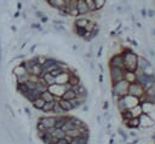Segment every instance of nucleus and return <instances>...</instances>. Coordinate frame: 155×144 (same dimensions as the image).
<instances>
[{
	"mask_svg": "<svg viewBox=\"0 0 155 144\" xmlns=\"http://www.w3.org/2000/svg\"><path fill=\"white\" fill-rule=\"evenodd\" d=\"M138 68L142 69L144 73L147 74H154L153 70V64L150 63V61L144 57V56H138Z\"/></svg>",
	"mask_w": 155,
	"mask_h": 144,
	"instance_id": "5",
	"label": "nucleus"
},
{
	"mask_svg": "<svg viewBox=\"0 0 155 144\" xmlns=\"http://www.w3.org/2000/svg\"><path fill=\"white\" fill-rule=\"evenodd\" d=\"M41 80L47 85V86H51V85H53V83H56V77H53L50 73H46V74H44L42 76H41Z\"/></svg>",
	"mask_w": 155,
	"mask_h": 144,
	"instance_id": "17",
	"label": "nucleus"
},
{
	"mask_svg": "<svg viewBox=\"0 0 155 144\" xmlns=\"http://www.w3.org/2000/svg\"><path fill=\"white\" fill-rule=\"evenodd\" d=\"M109 67H119V68H124V53L122 52H117L115 54L111 56V58L109 59Z\"/></svg>",
	"mask_w": 155,
	"mask_h": 144,
	"instance_id": "8",
	"label": "nucleus"
},
{
	"mask_svg": "<svg viewBox=\"0 0 155 144\" xmlns=\"http://www.w3.org/2000/svg\"><path fill=\"white\" fill-rule=\"evenodd\" d=\"M45 1H46V2H47V1H48V0H45Z\"/></svg>",
	"mask_w": 155,
	"mask_h": 144,
	"instance_id": "50",
	"label": "nucleus"
},
{
	"mask_svg": "<svg viewBox=\"0 0 155 144\" xmlns=\"http://www.w3.org/2000/svg\"><path fill=\"white\" fill-rule=\"evenodd\" d=\"M71 142V138H69L68 136H65L64 138H59L56 140V144H70Z\"/></svg>",
	"mask_w": 155,
	"mask_h": 144,
	"instance_id": "32",
	"label": "nucleus"
},
{
	"mask_svg": "<svg viewBox=\"0 0 155 144\" xmlns=\"http://www.w3.org/2000/svg\"><path fill=\"white\" fill-rule=\"evenodd\" d=\"M75 97H76V93H75V91L73 88H67L62 94V98L67 99V100H73Z\"/></svg>",
	"mask_w": 155,
	"mask_h": 144,
	"instance_id": "16",
	"label": "nucleus"
},
{
	"mask_svg": "<svg viewBox=\"0 0 155 144\" xmlns=\"http://www.w3.org/2000/svg\"><path fill=\"white\" fill-rule=\"evenodd\" d=\"M98 67H99V69H101V71L103 73V71H104V69H103V67H102V64H98Z\"/></svg>",
	"mask_w": 155,
	"mask_h": 144,
	"instance_id": "46",
	"label": "nucleus"
},
{
	"mask_svg": "<svg viewBox=\"0 0 155 144\" xmlns=\"http://www.w3.org/2000/svg\"><path fill=\"white\" fill-rule=\"evenodd\" d=\"M56 125V116H44L38 120V131L45 132L47 128L54 127Z\"/></svg>",
	"mask_w": 155,
	"mask_h": 144,
	"instance_id": "3",
	"label": "nucleus"
},
{
	"mask_svg": "<svg viewBox=\"0 0 155 144\" xmlns=\"http://www.w3.org/2000/svg\"><path fill=\"white\" fill-rule=\"evenodd\" d=\"M65 136H68L69 138H76V137H79V136H81V132H80V129L79 128H73V129H69V131H67L65 132Z\"/></svg>",
	"mask_w": 155,
	"mask_h": 144,
	"instance_id": "23",
	"label": "nucleus"
},
{
	"mask_svg": "<svg viewBox=\"0 0 155 144\" xmlns=\"http://www.w3.org/2000/svg\"><path fill=\"white\" fill-rule=\"evenodd\" d=\"M128 110H130V113H131L132 117H139V116L143 114L142 104H138V105H136V106H133V108H130Z\"/></svg>",
	"mask_w": 155,
	"mask_h": 144,
	"instance_id": "15",
	"label": "nucleus"
},
{
	"mask_svg": "<svg viewBox=\"0 0 155 144\" xmlns=\"http://www.w3.org/2000/svg\"><path fill=\"white\" fill-rule=\"evenodd\" d=\"M17 7H18V10H21V8H22V4L18 2V4H17Z\"/></svg>",
	"mask_w": 155,
	"mask_h": 144,
	"instance_id": "45",
	"label": "nucleus"
},
{
	"mask_svg": "<svg viewBox=\"0 0 155 144\" xmlns=\"http://www.w3.org/2000/svg\"><path fill=\"white\" fill-rule=\"evenodd\" d=\"M27 73H28V71H27V69L24 68L23 64H19V65L15 67V69H13V74L16 75V77L22 76V75H24V74H27Z\"/></svg>",
	"mask_w": 155,
	"mask_h": 144,
	"instance_id": "18",
	"label": "nucleus"
},
{
	"mask_svg": "<svg viewBox=\"0 0 155 144\" xmlns=\"http://www.w3.org/2000/svg\"><path fill=\"white\" fill-rule=\"evenodd\" d=\"M108 106H109V104H108V102H105L104 105H103V108H104V109H108Z\"/></svg>",
	"mask_w": 155,
	"mask_h": 144,
	"instance_id": "43",
	"label": "nucleus"
},
{
	"mask_svg": "<svg viewBox=\"0 0 155 144\" xmlns=\"http://www.w3.org/2000/svg\"><path fill=\"white\" fill-rule=\"evenodd\" d=\"M122 98H124V102H125V105H126V108H127V109L133 108V106H136V105L140 104L139 98L133 97V96H131V94H127V96H125V97H122Z\"/></svg>",
	"mask_w": 155,
	"mask_h": 144,
	"instance_id": "9",
	"label": "nucleus"
},
{
	"mask_svg": "<svg viewBox=\"0 0 155 144\" xmlns=\"http://www.w3.org/2000/svg\"><path fill=\"white\" fill-rule=\"evenodd\" d=\"M121 52L124 53V65H125V70L136 71V69L138 68V54L134 53L130 47H124Z\"/></svg>",
	"mask_w": 155,
	"mask_h": 144,
	"instance_id": "1",
	"label": "nucleus"
},
{
	"mask_svg": "<svg viewBox=\"0 0 155 144\" xmlns=\"http://www.w3.org/2000/svg\"><path fill=\"white\" fill-rule=\"evenodd\" d=\"M153 142H154V143H155V134H154V136H153Z\"/></svg>",
	"mask_w": 155,
	"mask_h": 144,
	"instance_id": "49",
	"label": "nucleus"
},
{
	"mask_svg": "<svg viewBox=\"0 0 155 144\" xmlns=\"http://www.w3.org/2000/svg\"><path fill=\"white\" fill-rule=\"evenodd\" d=\"M82 109H84V110L86 111V110H88V106H86V105H84V106H82Z\"/></svg>",
	"mask_w": 155,
	"mask_h": 144,
	"instance_id": "48",
	"label": "nucleus"
},
{
	"mask_svg": "<svg viewBox=\"0 0 155 144\" xmlns=\"http://www.w3.org/2000/svg\"><path fill=\"white\" fill-rule=\"evenodd\" d=\"M128 87H130V82L126 79H122L120 81L113 82V94L120 97H125L128 94Z\"/></svg>",
	"mask_w": 155,
	"mask_h": 144,
	"instance_id": "2",
	"label": "nucleus"
},
{
	"mask_svg": "<svg viewBox=\"0 0 155 144\" xmlns=\"http://www.w3.org/2000/svg\"><path fill=\"white\" fill-rule=\"evenodd\" d=\"M145 90L143 88V86L137 82V81H133L130 83V87H128V94L133 96V97H137V98H140L143 94H144Z\"/></svg>",
	"mask_w": 155,
	"mask_h": 144,
	"instance_id": "6",
	"label": "nucleus"
},
{
	"mask_svg": "<svg viewBox=\"0 0 155 144\" xmlns=\"http://www.w3.org/2000/svg\"><path fill=\"white\" fill-rule=\"evenodd\" d=\"M154 125H155V120L149 114L143 113L139 116V127H142V128H150Z\"/></svg>",
	"mask_w": 155,
	"mask_h": 144,
	"instance_id": "7",
	"label": "nucleus"
},
{
	"mask_svg": "<svg viewBox=\"0 0 155 144\" xmlns=\"http://www.w3.org/2000/svg\"><path fill=\"white\" fill-rule=\"evenodd\" d=\"M98 34H99V27L97 25L92 31H91V36H92V39H94V38H97L98 36Z\"/></svg>",
	"mask_w": 155,
	"mask_h": 144,
	"instance_id": "34",
	"label": "nucleus"
},
{
	"mask_svg": "<svg viewBox=\"0 0 155 144\" xmlns=\"http://www.w3.org/2000/svg\"><path fill=\"white\" fill-rule=\"evenodd\" d=\"M54 102L56 100H52V102H45L44 106H42V111L44 113H48V111H52L53 110V105H54Z\"/></svg>",
	"mask_w": 155,
	"mask_h": 144,
	"instance_id": "27",
	"label": "nucleus"
},
{
	"mask_svg": "<svg viewBox=\"0 0 155 144\" xmlns=\"http://www.w3.org/2000/svg\"><path fill=\"white\" fill-rule=\"evenodd\" d=\"M125 69L124 68H119V67H109V74H110V80L111 82H116L120 81L122 79H125Z\"/></svg>",
	"mask_w": 155,
	"mask_h": 144,
	"instance_id": "4",
	"label": "nucleus"
},
{
	"mask_svg": "<svg viewBox=\"0 0 155 144\" xmlns=\"http://www.w3.org/2000/svg\"><path fill=\"white\" fill-rule=\"evenodd\" d=\"M124 125L127 128H132V129L139 128V117H132L130 120H124Z\"/></svg>",
	"mask_w": 155,
	"mask_h": 144,
	"instance_id": "10",
	"label": "nucleus"
},
{
	"mask_svg": "<svg viewBox=\"0 0 155 144\" xmlns=\"http://www.w3.org/2000/svg\"><path fill=\"white\" fill-rule=\"evenodd\" d=\"M149 53H150V56H151V57H155V52H154V50H153V48H149Z\"/></svg>",
	"mask_w": 155,
	"mask_h": 144,
	"instance_id": "41",
	"label": "nucleus"
},
{
	"mask_svg": "<svg viewBox=\"0 0 155 144\" xmlns=\"http://www.w3.org/2000/svg\"><path fill=\"white\" fill-rule=\"evenodd\" d=\"M85 1H86L87 6H88L90 12H96V11H97V8H96V5H94V1H93V0H85Z\"/></svg>",
	"mask_w": 155,
	"mask_h": 144,
	"instance_id": "33",
	"label": "nucleus"
},
{
	"mask_svg": "<svg viewBox=\"0 0 155 144\" xmlns=\"http://www.w3.org/2000/svg\"><path fill=\"white\" fill-rule=\"evenodd\" d=\"M125 79L131 83V82H133V81H136V73L134 71H128V70H126L125 71Z\"/></svg>",
	"mask_w": 155,
	"mask_h": 144,
	"instance_id": "28",
	"label": "nucleus"
},
{
	"mask_svg": "<svg viewBox=\"0 0 155 144\" xmlns=\"http://www.w3.org/2000/svg\"><path fill=\"white\" fill-rule=\"evenodd\" d=\"M140 15H142V17H143V18H145V17H148V10L143 7V8L140 10Z\"/></svg>",
	"mask_w": 155,
	"mask_h": 144,
	"instance_id": "35",
	"label": "nucleus"
},
{
	"mask_svg": "<svg viewBox=\"0 0 155 144\" xmlns=\"http://www.w3.org/2000/svg\"><path fill=\"white\" fill-rule=\"evenodd\" d=\"M85 100H86V99H82V98H80V97H75V98L71 100L73 108L75 109V108H80V106H82V105L85 104Z\"/></svg>",
	"mask_w": 155,
	"mask_h": 144,
	"instance_id": "24",
	"label": "nucleus"
},
{
	"mask_svg": "<svg viewBox=\"0 0 155 144\" xmlns=\"http://www.w3.org/2000/svg\"><path fill=\"white\" fill-rule=\"evenodd\" d=\"M68 83L71 86V88H73V86H76V85H79V83H80V79H79V76H78L75 73H71V71H69Z\"/></svg>",
	"mask_w": 155,
	"mask_h": 144,
	"instance_id": "13",
	"label": "nucleus"
},
{
	"mask_svg": "<svg viewBox=\"0 0 155 144\" xmlns=\"http://www.w3.org/2000/svg\"><path fill=\"white\" fill-rule=\"evenodd\" d=\"M52 113H54L56 115H64V110L62 109V106H61V104H59V102L58 100H56L54 102V105H53V110H52Z\"/></svg>",
	"mask_w": 155,
	"mask_h": 144,
	"instance_id": "25",
	"label": "nucleus"
},
{
	"mask_svg": "<svg viewBox=\"0 0 155 144\" xmlns=\"http://www.w3.org/2000/svg\"><path fill=\"white\" fill-rule=\"evenodd\" d=\"M35 16H36V17L40 19L41 17H44V16H45V13H44L42 11H35Z\"/></svg>",
	"mask_w": 155,
	"mask_h": 144,
	"instance_id": "38",
	"label": "nucleus"
},
{
	"mask_svg": "<svg viewBox=\"0 0 155 144\" xmlns=\"http://www.w3.org/2000/svg\"><path fill=\"white\" fill-rule=\"evenodd\" d=\"M148 17H151V18L155 17V11H154L153 8H149V10H148Z\"/></svg>",
	"mask_w": 155,
	"mask_h": 144,
	"instance_id": "37",
	"label": "nucleus"
},
{
	"mask_svg": "<svg viewBox=\"0 0 155 144\" xmlns=\"http://www.w3.org/2000/svg\"><path fill=\"white\" fill-rule=\"evenodd\" d=\"M74 33H75V35L80 36V38H84L87 31H86L85 28H80V27H75V25H74Z\"/></svg>",
	"mask_w": 155,
	"mask_h": 144,
	"instance_id": "29",
	"label": "nucleus"
},
{
	"mask_svg": "<svg viewBox=\"0 0 155 144\" xmlns=\"http://www.w3.org/2000/svg\"><path fill=\"white\" fill-rule=\"evenodd\" d=\"M119 134H120V136L124 138V140H126V139H127V134H126V133H125L122 129H119Z\"/></svg>",
	"mask_w": 155,
	"mask_h": 144,
	"instance_id": "39",
	"label": "nucleus"
},
{
	"mask_svg": "<svg viewBox=\"0 0 155 144\" xmlns=\"http://www.w3.org/2000/svg\"><path fill=\"white\" fill-rule=\"evenodd\" d=\"M59 104H61V106H62V109L67 113V111H70V110H73L74 108H73V104H71V100H67V99H63V98H61L59 100Z\"/></svg>",
	"mask_w": 155,
	"mask_h": 144,
	"instance_id": "14",
	"label": "nucleus"
},
{
	"mask_svg": "<svg viewBox=\"0 0 155 144\" xmlns=\"http://www.w3.org/2000/svg\"><path fill=\"white\" fill-rule=\"evenodd\" d=\"M88 142V138L87 137H82V136H79L76 138H73L70 144H87Z\"/></svg>",
	"mask_w": 155,
	"mask_h": 144,
	"instance_id": "22",
	"label": "nucleus"
},
{
	"mask_svg": "<svg viewBox=\"0 0 155 144\" xmlns=\"http://www.w3.org/2000/svg\"><path fill=\"white\" fill-rule=\"evenodd\" d=\"M31 104H33L38 110H41L42 106H44V104H45V100H44L41 97H38V98H35L34 100H31Z\"/></svg>",
	"mask_w": 155,
	"mask_h": 144,
	"instance_id": "21",
	"label": "nucleus"
},
{
	"mask_svg": "<svg viewBox=\"0 0 155 144\" xmlns=\"http://www.w3.org/2000/svg\"><path fill=\"white\" fill-rule=\"evenodd\" d=\"M68 119L74 123V126L76 127V128H80V127H82V126H85V123L80 120V119H78V117H75V116H68Z\"/></svg>",
	"mask_w": 155,
	"mask_h": 144,
	"instance_id": "26",
	"label": "nucleus"
},
{
	"mask_svg": "<svg viewBox=\"0 0 155 144\" xmlns=\"http://www.w3.org/2000/svg\"><path fill=\"white\" fill-rule=\"evenodd\" d=\"M40 97L45 100V102H52V100H59L61 98L59 97H56L52 92H50L48 90H46V91H44L41 94H40Z\"/></svg>",
	"mask_w": 155,
	"mask_h": 144,
	"instance_id": "12",
	"label": "nucleus"
},
{
	"mask_svg": "<svg viewBox=\"0 0 155 144\" xmlns=\"http://www.w3.org/2000/svg\"><path fill=\"white\" fill-rule=\"evenodd\" d=\"M151 35H153V36H155V28H153V29H151Z\"/></svg>",
	"mask_w": 155,
	"mask_h": 144,
	"instance_id": "47",
	"label": "nucleus"
},
{
	"mask_svg": "<svg viewBox=\"0 0 155 144\" xmlns=\"http://www.w3.org/2000/svg\"><path fill=\"white\" fill-rule=\"evenodd\" d=\"M96 27H97V24H96V23H94V22H93L92 19H90V21H88V23L86 24V27H85V29H86V31H88V33H91V31H92V30H93V29H94Z\"/></svg>",
	"mask_w": 155,
	"mask_h": 144,
	"instance_id": "31",
	"label": "nucleus"
},
{
	"mask_svg": "<svg viewBox=\"0 0 155 144\" xmlns=\"http://www.w3.org/2000/svg\"><path fill=\"white\" fill-rule=\"evenodd\" d=\"M31 28H33V29L41 30V24H40V23H33V24H31Z\"/></svg>",
	"mask_w": 155,
	"mask_h": 144,
	"instance_id": "36",
	"label": "nucleus"
},
{
	"mask_svg": "<svg viewBox=\"0 0 155 144\" xmlns=\"http://www.w3.org/2000/svg\"><path fill=\"white\" fill-rule=\"evenodd\" d=\"M78 11H79V15H88L90 13V10H88V6L86 4L85 0H78Z\"/></svg>",
	"mask_w": 155,
	"mask_h": 144,
	"instance_id": "11",
	"label": "nucleus"
},
{
	"mask_svg": "<svg viewBox=\"0 0 155 144\" xmlns=\"http://www.w3.org/2000/svg\"><path fill=\"white\" fill-rule=\"evenodd\" d=\"M24 110H25V113H27V114H28V115H29V116H30V110H29V109H28V108H25V109H24Z\"/></svg>",
	"mask_w": 155,
	"mask_h": 144,
	"instance_id": "44",
	"label": "nucleus"
},
{
	"mask_svg": "<svg viewBox=\"0 0 155 144\" xmlns=\"http://www.w3.org/2000/svg\"><path fill=\"white\" fill-rule=\"evenodd\" d=\"M102 50H103V47L101 46V47H99V50H98V53H97V57H99V56L102 54Z\"/></svg>",
	"mask_w": 155,
	"mask_h": 144,
	"instance_id": "42",
	"label": "nucleus"
},
{
	"mask_svg": "<svg viewBox=\"0 0 155 144\" xmlns=\"http://www.w3.org/2000/svg\"><path fill=\"white\" fill-rule=\"evenodd\" d=\"M40 21H41L42 23H45V22H47V21H48V17H47V16H44V17H41V18H40Z\"/></svg>",
	"mask_w": 155,
	"mask_h": 144,
	"instance_id": "40",
	"label": "nucleus"
},
{
	"mask_svg": "<svg viewBox=\"0 0 155 144\" xmlns=\"http://www.w3.org/2000/svg\"><path fill=\"white\" fill-rule=\"evenodd\" d=\"M88 18H86V17H80V18H76L75 19V23H74V25L75 27H80V28H85L86 27V24L88 23Z\"/></svg>",
	"mask_w": 155,
	"mask_h": 144,
	"instance_id": "20",
	"label": "nucleus"
},
{
	"mask_svg": "<svg viewBox=\"0 0 155 144\" xmlns=\"http://www.w3.org/2000/svg\"><path fill=\"white\" fill-rule=\"evenodd\" d=\"M54 139H59V138H64L65 137V132L62 128H54L51 133H50Z\"/></svg>",
	"mask_w": 155,
	"mask_h": 144,
	"instance_id": "19",
	"label": "nucleus"
},
{
	"mask_svg": "<svg viewBox=\"0 0 155 144\" xmlns=\"http://www.w3.org/2000/svg\"><path fill=\"white\" fill-rule=\"evenodd\" d=\"M93 1H94V5H96L97 11L102 10L105 6V4H107V0H93Z\"/></svg>",
	"mask_w": 155,
	"mask_h": 144,
	"instance_id": "30",
	"label": "nucleus"
}]
</instances>
